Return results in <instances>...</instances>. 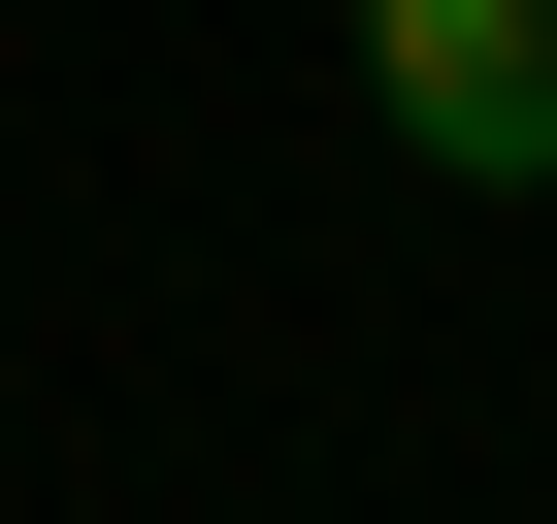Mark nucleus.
I'll use <instances>...</instances> for the list:
<instances>
[{
  "instance_id": "nucleus-1",
  "label": "nucleus",
  "mask_w": 557,
  "mask_h": 524,
  "mask_svg": "<svg viewBox=\"0 0 557 524\" xmlns=\"http://www.w3.org/2000/svg\"><path fill=\"white\" fill-rule=\"evenodd\" d=\"M361 99L426 197H557V0H361Z\"/></svg>"
}]
</instances>
